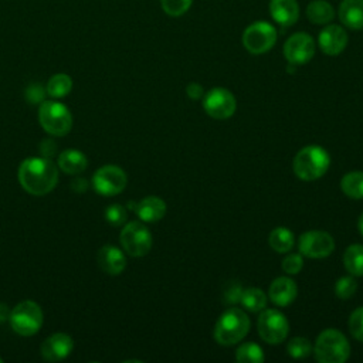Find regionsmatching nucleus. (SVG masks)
<instances>
[{
    "instance_id": "6ab92c4d",
    "label": "nucleus",
    "mask_w": 363,
    "mask_h": 363,
    "mask_svg": "<svg viewBox=\"0 0 363 363\" xmlns=\"http://www.w3.org/2000/svg\"><path fill=\"white\" fill-rule=\"evenodd\" d=\"M340 23L350 30L363 28V0H342L337 11Z\"/></svg>"
},
{
    "instance_id": "f704fd0d",
    "label": "nucleus",
    "mask_w": 363,
    "mask_h": 363,
    "mask_svg": "<svg viewBox=\"0 0 363 363\" xmlns=\"http://www.w3.org/2000/svg\"><path fill=\"white\" fill-rule=\"evenodd\" d=\"M242 294V286L238 282H230L225 288H224V301L227 303H238L240 298Z\"/></svg>"
},
{
    "instance_id": "4be33fe9",
    "label": "nucleus",
    "mask_w": 363,
    "mask_h": 363,
    "mask_svg": "<svg viewBox=\"0 0 363 363\" xmlns=\"http://www.w3.org/2000/svg\"><path fill=\"white\" fill-rule=\"evenodd\" d=\"M306 16L313 24H328L333 20L335 10L326 0H312L306 7Z\"/></svg>"
},
{
    "instance_id": "f3484780",
    "label": "nucleus",
    "mask_w": 363,
    "mask_h": 363,
    "mask_svg": "<svg viewBox=\"0 0 363 363\" xmlns=\"http://www.w3.org/2000/svg\"><path fill=\"white\" fill-rule=\"evenodd\" d=\"M269 14L281 27H291L298 21L299 6L296 0H269Z\"/></svg>"
},
{
    "instance_id": "f8f14e48",
    "label": "nucleus",
    "mask_w": 363,
    "mask_h": 363,
    "mask_svg": "<svg viewBox=\"0 0 363 363\" xmlns=\"http://www.w3.org/2000/svg\"><path fill=\"white\" fill-rule=\"evenodd\" d=\"M203 108L206 113L214 119H227L235 112V96L225 88H213L204 95Z\"/></svg>"
},
{
    "instance_id": "20e7f679",
    "label": "nucleus",
    "mask_w": 363,
    "mask_h": 363,
    "mask_svg": "<svg viewBox=\"0 0 363 363\" xmlns=\"http://www.w3.org/2000/svg\"><path fill=\"white\" fill-rule=\"evenodd\" d=\"M313 353L320 363H343L349 359L350 345L337 329H326L319 333Z\"/></svg>"
},
{
    "instance_id": "58836bf2",
    "label": "nucleus",
    "mask_w": 363,
    "mask_h": 363,
    "mask_svg": "<svg viewBox=\"0 0 363 363\" xmlns=\"http://www.w3.org/2000/svg\"><path fill=\"white\" fill-rule=\"evenodd\" d=\"M9 316H10V309H9V306H7L6 303L0 302V323L4 322V320H7Z\"/></svg>"
},
{
    "instance_id": "7ed1b4c3",
    "label": "nucleus",
    "mask_w": 363,
    "mask_h": 363,
    "mask_svg": "<svg viewBox=\"0 0 363 363\" xmlns=\"http://www.w3.org/2000/svg\"><path fill=\"white\" fill-rule=\"evenodd\" d=\"M330 164L328 152L318 145H309L302 147L294 157V172L305 182H312L322 177Z\"/></svg>"
},
{
    "instance_id": "1a4fd4ad",
    "label": "nucleus",
    "mask_w": 363,
    "mask_h": 363,
    "mask_svg": "<svg viewBox=\"0 0 363 363\" xmlns=\"http://www.w3.org/2000/svg\"><path fill=\"white\" fill-rule=\"evenodd\" d=\"M257 326L261 339L269 345L284 342L289 332V323L278 309H262Z\"/></svg>"
},
{
    "instance_id": "5701e85b",
    "label": "nucleus",
    "mask_w": 363,
    "mask_h": 363,
    "mask_svg": "<svg viewBox=\"0 0 363 363\" xmlns=\"http://www.w3.org/2000/svg\"><path fill=\"white\" fill-rule=\"evenodd\" d=\"M343 265L353 277L363 275V245L352 244L343 254Z\"/></svg>"
},
{
    "instance_id": "2f4dec72",
    "label": "nucleus",
    "mask_w": 363,
    "mask_h": 363,
    "mask_svg": "<svg viewBox=\"0 0 363 363\" xmlns=\"http://www.w3.org/2000/svg\"><path fill=\"white\" fill-rule=\"evenodd\" d=\"M349 330L354 339L363 342V306L352 312L349 318Z\"/></svg>"
},
{
    "instance_id": "473e14b6",
    "label": "nucleus",
    "mask_w": 363,
    "mask_h": 363,
    "mask_svg": "<svg viewBox=\"0 0 363 363\" xmlns=\"http://www.w3.org/2000/svg\"><path fill=\"white\" fill-rule=\"evenodd\" d=\"M105 217L108 220V223H111L112 225H122L128 217L126 214V208L118 203L111 204L106 210H105Z\"/></svg>"
},
{
    "instance_id": "f03ea898",
    "label": "nucleus",
    "mask_w": 363,
    "mask_h": 363,
    "mask_svg": "<svg viewBox=\"0 0 363 363\" xmlns=\"http://www.w3.org/2000/svg\"><path fill=\"white\" fill-rule=\"evenodd\" d=\"M250 330V318L240 308H228L214 326V339L223 346H233L242 340Z\"/></svg>"
},
{
    "instance_id": "a878e982",
    "label": "nucleus",
    "mask_w": 363,
    "mask_h": 363,
    "mask_svg": "<svg viewBox=\"0 0 363 363\" xmlns=\"http://www.w3.org/2000/svg\"><path fill=\"white\" fill-rule=\"evenodd\" d=\"M240 303L250 312H261L267 306V295L259 288L242 289Z\"/></svg>"
},
{
    "instance_id": "393cba45",
    "label": "nucleus",
    "mask_w": 363,
    "mask_h": 363,
    "mask_svg": "<svg viewBox=\"0 0 363 363\" xmlns=\"http://www.w3.org/2000/svg\"><path fill=\"white\" fill-rule=\"evenodd\" d=\"M340 189L350 199H363V172L346 173L340 180Z\"/></svg>"
},
{
    "instance_id": "0eeeda50",
    "label": "nucleus",
    "mask_w": 363,
    "mask_h": 363,
    "mask_svg": "<svg viewBox=\"0 0 363 363\" xmlns=\"http://www.w3.org/2000/svg\"><path fill=\"white\" fill-rule=\"evenodd\" d=\"M277 43V30L267 21H255L242 33L244 48L255 55L268 52Z\"/></svg>"
},
{
    "instance_id": "4468645a",
    "label": "nucleus",
    "mask_w": 363,
    "mask_h": 363,
    "mask_svg": "<svg viewBox=\"0 0 363 363\" xmlns=\"http://www.w3.org/2000/svg\"><path fill=\"white\" fill-rule=\"evenodd\" d=\"M318 43L326 55H339L347 45V33L339 24H328L319 33Z\"/></svg>"
},
{
    "instance_id": "a211bd4d",
    "label": "nucleus",
    "mask_w": 363,
    "mask_h": 363,
    "mask_svg": "<svg viewBox=\"0 0 363 363\" xmlns=\"http://www.w3.org/2000/svg\"><path fill=\"white\" fill-rule=\"evenodd\" d=\"M98 264L109 275H119L126 267L125 254L115 245H104L98 251Z\"/></svg>"
},
{
    "instance_id": "72a5a7b5",
    "label": "nucleus",
    "mask_w": 363,
    "mask_h": 363,
    "mask_svg": "<svg viewBox=\"0 0 363 363\" xmlns=\"http://www.w3.org/2000/svg\"><path fill=\"white\" fill-rule=\"evenodd\" d=\"M303 267L302 254H289L282 259V269L288 275H296Z\"/></svg>"
},
{
    "instance_id": "9b49d317",
    "label": "nucleus",
    "mask_w": 363,
    "mask_h": 363,
    "mask_svg": "<svg viewBox=\"0 0 363 363\" xmlns=\"http://www.w3.org/2000/svg\"><path fill=\"white\" fill-rule=\"evenodd\" d=\"M299 252L308 258H325L335 250V240L326 231L312 230L306 231L299 237L298 241Z\"/></svg>"
},
{
    "instance_id": "9d476101",
    "label": "nucleus",
    "mask_w": 363,
    "mask_h": 363,
    "mask_svg": "<svg viewBox=\"0 0 363 363\" xmlns=\"http://www.w3.org/2000/svg\"><path fill=\"white\" fill-rule=\"evenodd\" d=\"M126 173L115 164L99 167L92 176V186L98 194L115 196L126 187Z\"/></svg>"
},
{
    "instance_id": "aec40b11",
    "label": "nucleus",
    "mask_w": 363,
    "mask_h": 363,
    "mask_svg": "<svg viewBox=\"0 0 363 363\" xmlns=\"http://www.w3.org/2000/svg\"><path fill=\"white\" fill-rule=\"evenodd\" d=\"M135 213L145 223H155L164 217L166 203L156 196H147L135 206Z\"/></svg>"
},
{
    "instance_id": "dca6fc26",
    "label": "nucleus",
    "mask_w": 363,
    "mask_h": 363,
    "mask_svg": "<svg viewBox=\"0 0 363 363\" xmlns=\"http://www.w3.org/2000/svg\"><path fill=\"white\" fill-rule=\"evenodd\" d=\"M298 286L289 277H278L269 285L268 295L277 306H286L296 298Z\"/></svg>"
},
{
    "instance_id": "a19ab883",
    "label": "nucleus",
    "mask_w": 363,
    "mask_h": 363,
    "mask_svg": "<svg viewBox=\"0 0 363 363\" xmlns=\"http://www.w3.org/2000/svg\"><path fill=\"white\" fill-rule=\"evenodd\" d=\"M1 362H3V359H1V357H0V363H1Z\"/></svg>"
},
{
    "instance_id": "ea45409f",
    "label": "nucleus",
    "mask_w": 363,
    "mask_h": 363,
    "mask_svg": "<svg viewBox=\"0 0 363 363\" xmlns=\"http://www.w3.org/2000/svg\"><path fill=\"white\" fill-rule=\"evenodd\" d=\"M357 228H359V231H360V234H362V237H363V213L360 214V217H359V220H357Z\"/></svg>"
},
{
    "instance_id": "c756f323",
    "label": "nucleus",
    "mask_w": 363,
    "mask_h": 363,
    "mask_svg": "<svg viewBox=\"0 0 363 363\" xmlns=\"http://www.w3.org/2000/svg\"><path fill=\"white\" fill-rule=\"evenodd\" d=\"M193 0H160L162 10L170 17L183 16L191 6Z\"/></svg>"
},
{
    "instance_id": "412c9836",
    "label": "nucleus",
    "mask_w": 363,
    "mask_h": 363,
    "mask_svg": "<svg viewBox=\"0 0 363 363\" xmlns=\"http://www.w3.org/2000/svg\"><path fill=\"white\" fill-rule=\"evenodd\" d=\"M86 156L77 149H65L58 156V167L68 174H77L86 169Z\"/></svg>"
},
{
    "instance_id": "c9c22d12",
    "label": "nucleus",
    "mask_w": 363,
    "mask_h": 363,
    "mask_svg": "<svg viewBox=\"0 0 363 363\" xmlns=\"http://www.w3.org/2000/svg\"><path fill=\"white\" fill-rule=\"evenodd\" d=\"M26 96L27 99L34 104V102H38V101H43V96H44V88L38 84H31L27 91H26Z\"/></svg>"
},
{
    "instance_id": "e433bc0d",
    "label": "nucleus",
    "mask_w": 363,
    "mask_h": 363,
    "mask_svg": "<svg viewBox=\"0 0 363 363\" xmlns=\"http://www.w3.org/2000/svg\"><path fill=\"white\" fill-rule=\"evenodd\" d=\"M186 94H187V96H189L190 99L197 101V99L203 98V95H204V89H203V86H201L200 84H197V82H191V84H189V85H187V88H186Z\"/></svg>"
},
{
    "instance_id": "4c0bfd02",
    "label": "nucleus",
    "mask_w": 363,
    "mask_h": 363,
    "mask_svg": "<svg viewBox=\"0 0 363 363\" xmlns=\"http://www.w3.org/2000/svg\"><path fill=\"white\" fill-rule=\"evenodd\" d=\"M72 189H74V191H77V193H84L86 189H88V182L85 180V179H74L72 180Z\"/></svg>"
},
{
    "instance_id": "f257e3e1",
    "label": "nucleus",
    "mask_w": 363,
    "mask_h": 363,
    "mask_svg": "<svg viewBox=\"0 0 363 363\" xmlns=\"http://www.w3.org/2000/svg\"><path fill=\"white\" fill-rule=\"evenodd\" d=\"M21 187L34 196L50 193L58 182L57 166L48 157H27L18 166Z\"/></svg>"
},
{
    "instance_id": "b1692460",
    "label": "nucleus",
    "mask_w": 363,
    "mask_h": 363,
    "mask_svg": "<svg viewBox=\"0 0 363 363\" xmlns=\"http://www.w3.org/2000/svg\"><path fill=\"white\" fill-rule=\"evenodd\" d=\"M268 242H269V247H271L275 252L284 254V252H288V251L292 250L294 242H295V238H294L292 231H289L288 228H285V227H277V228H274V230L269 233Z\"/></svg>"
},
{
    "instance_id": "c85d7f7f",
    "label": "nucleus",
    "mask_w": 363,
    "mask_h": 363,
    "mask_svg": "<svg viewBox=\"0 0 363 363\" xmlns=\"http://www.w3.org/2000/svg\"><path fill=\"white\" fill-rule=\"evenodd\" d=\"M286 350L288 354L292 356L294 359H305L312 353V345L306 337L296 336L288 342Z\"/></svg>"
},
{
    "instance_id": "39448f33",
    "label": "nucleus",
    "mask_w": 363,
    "mask_h": 363,
    "mask_svg": "<svg viewBox=\"0 0 363 363\" xmlns=\"http://www.w3.org/2000/svg\"><path fill=\"white\" fill-rule=\"evenodd\" d=\"M38 121L41 128L52 136H64L72 126L69 109L57 101H43L38 109Z\"/></svg>"
},
{
    "instance_id": "ddd939ff",
    "label": "nucleus",
    "mask_w": 363,
    "mask_h": 363,
    "mask_svg": "<svg viewBox=\"0 0 363 363\" xmlns=\"http://www.w3.org/2000/svg\"><path fill=\"white\" fill-rule=\"evenodd\" d=\"M284 55L292 65H302L315 55V41L306 33L292 34L284 44Z\"/></svg>"
},
{
    "instance_id": "6e6552de",
    "label": "nucleus",
    "mask_w": 363,
    "mask_h": 363,
    "mask_svg": "<svg viewBox=\"0 0 363 363\" xmlns=\"http://www.w3.org/2000/svg\"><path fill=\"white\" fill-rule=\"evenodd\" d=\"M121 244L130 257H143L152 248V234L140 221L128 223L121 231Z\"/></svg>"
},
{
    "instance_id": "bb28decb",
    "label": "nucleus",
    "mask_w": 363,
    "mask_h": 363,
    "mask_svg": "<svg viewBox=\"0 0 363 363\" xmlns=\"http://www.w3.org/2000/svg\"><path fill=\"white\" fill-rule=\"evenodd\" d=\"M72 89V79L67 74H55L47 82V94L54 98H62Z\"/></svg>"
},
{
    "instance_id": "423d86ee",
    "label": "nucleus",
    "mask_w": 363,
    "mask_h": 363,
    "mask_svg": "<svg viewBox=\"0 0 363 363\" xmlns=\"http://www.w3.org/2000/svg\"><path fill=\"white\" fill-rule=\"evenodd\" d=\"M9 320L16 333L21 336H31L40 330L44 318L37 302L23 301L10 311Z\"/></svg>"
},
{
    "instance_id": "cd10ccee",
    "label": "nucleus",
    "mask_w": 363,
    "mask_h": 363,
    "mask_svg": "<svg viewBox=\"0 0 363 363\" xmlns=\"http://www.w3.org/2000/svg\"><path fill=\"white\" fill-rule=\"evenodd\" d=\"M235 359L240 363H261L264 362V352L257 343L247 342L237 349Z\"/></svg>"
},
{
    "instance_id": "2eb2a0df",
    "label": "nucleus",
    "mask_w": 363,
    "mask_h": 363,
    "mask_svg": "<svg viewBox=\"0 0 363 363\" xmlns=\"http://www.w3.org/2000/svg\"><path fill=\"white\" fill-rule=\"evenodd\" d=\"M74 347L72 337L67 333H54L41 345V356L48 362H58L65 359Z\"/></svg>"
},
{
    "instance_id": "7c9ffc66",
    "label": "nucleus",
    "mask_w": 363,
    "mask_h": 363,
    "mask_svg": "<svg viewBox=\"0 0 363 363\" xmlns=\"http://www.w3.org/2000/svg\"><path fill=\"white\" fill-rule=\"evenodd\" d=\"M357 289V284L353 277H342L335 284V294L340 299H349Z\"/></svg>"
}]
</instances>
